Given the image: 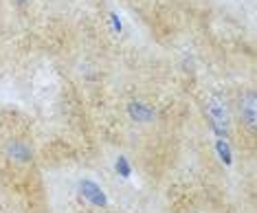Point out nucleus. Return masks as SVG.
<instances>
[{
  "mask_svg": "<svg viewBox=\"0 0 257 213\" xmlns=\"http://www.w3.org/2000/svg\"><path fill=\"white\" fill-rule=\"evenodd\" d=\"M79 191H81V196H84V200H88L92 206H106V204H108L106 193H103V189L99 187L97 182H92V180H81V182H79Z\"/></svg>",
  "mask_w": 257,
  "mask_h": 213,
  "instance_id": "obj_2",
  "label": "nucleus"
},
{
  "mask_svg": "<svg viewBox=\"0 0 257 213\" xmlns=\"http://www.w3.org/2000/svg\"><path fill=\"white\" fill-rule=\"evenodd\" d=\"M207 117H209V123H211V130L218 134V139H226V134H229V110H226L222 99L218 97L209 99Z\"/></svg>",
  "mask_w": 257,
  "mask_h": 213,
  "instance_id": "obj_1",
  "label": "nucleus"
},
{
  "mask_svg": "<svg viewBox=\"0 0 257 213\" xmlns=\"http://www.w3.org/2000/svg\"><path fill=\"white\" fill-rule=\"evenodd\" d=\"M215 152H218V158L224 165H231L233 163V152H231V145L226 139H218L215 141Z\"/></svg>",
  "mask_w": 257,
  "mask_h": 213,
  "instance_id": "obj_6",
  "label": "nucleus"
},
{
  "mask_svg": "<svg viewBox=\"0 0 257 213\" xmlns=\"http://www.w3.org/2000/svg\"><path fill=\"white\" fill-rule=\"evenodd\" d=\"M127 112H130V117L137 123H150V121H154V117H156V112L141 101H132L127 105Z\"/></svg>",
  "mask_w": 257,
  "mask_h": 213,
  "instance_id": "obj_5",
  "label": "nucleus"
},
{
  "mask_svg": "<svg viewBox=\"0 0 257 213\" xmlns=\"http://www.w3.org/2000/svg\"><path fill=\"white\" fill-rule=\"evenodd\" d=\"M110 18H112V29L114 31H121V22H119V18H116V14H112Z\"/></svg>",
  "mask_w": 257,
  "mask_h": 213,
  "instance_id": "obj_8",
  "label": "nucleus"
},
{
  "mask_svg": "<svg viewBox=\"0 0 257 213\" xmlns=\"http://www.w3.org/2000/svg\"><path fill=\"white\" fill-rule=\"evenodd\" d=\"M239 115H242V121L246 123L250 130H255V126H257V99H255L253 92H248L246 99H244L242 105H239Z\"/></svg>",
  "mask_w": 257,
  "mask_h": 213,
  "instance_id": "obj_4",
  "label": "nucleus"
},
{
  "mask_svg": "<svg viewBox=\"0 0 257 213\" xmlns=\"http://www.w3.org/2000/svg\"><path fill=\"white\" fill-rule=\"evenodd\" d=\"M20 3H25V0H20Z\"/></svg>",
  "mask_w": 257,
  "mask_h": 213,
  "instance_id": "obj_9",
  "label": "nucleus"
},
{
  "mask_svg": "<svg viewBox=\"0 0 257 213\" xmlns=\"http://www.w3.org/2000/svg\"><path fill=\"white\" fill-rule=\"evenodd\" d=\"M114 169H116V174H119L121 178H130V176H132V165L127 163L125 156H119V158H116Z\"/></svg>",
  "mask_w": 257,
  "mask_h": 213,
  "instance_id": "obj_7",
  "label": "nucleus"
},
{
  "mask_svg": "<svg viewBox=\"0 0 257 213\" xmlns=\"http://www.w3.org/2000/svg\"><path fill=\"white\" fill-rule=\"evenodd\" d=\"M5 152H7V156L16 163H29L33 156V150L25 143V141H9L7 147H5Z\"/></svg>",
  "mask_w": 257,
  "mask_h": 213,
  "instance_id": "obj_3",
  "label": "nucleus"
}]
</instances>
